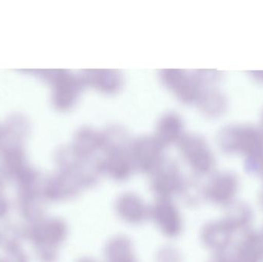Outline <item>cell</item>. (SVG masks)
I'll return each instance as SVG.
<instances>
[{"instance_id": "5b68a950", "label": "cell", "mask_w": 263, "mask_h": 262, "mask_svg": "<svg viewBox=\"0 0 263 262\" xmlns=\"http://www.w3.org/2000/svg\"><path fill=\"white\" fill-rule=\"evenodd\" d=\"M163 149L154 135L138 137L132 143L133 163L143 169H153L160 164Z\"/></svg>"}, {"instance_id": "277c9868", "label": "cell", "mask_w": 263, "mask_h": 262, "mask_svg": "<svg viewBox=\"0 0 263 262\" xmlns=\"http://www.w3.org/2000/svg\"><path fill=\"white\" fill-rule=\"evenodd\" d=\"M80 75L84 86L106 95L118 93L123 88L124 82L123 74L117 69H84Z\"/></svg>"}, {"instance_id": "8fae6325", "label": "cell", "mask_w": 263, "mask_h": 262, "mask_svg": "<svg viewBox=\"0 0 263 262\" xmlns=\"http://www.w3.org/2000/svg\"><path fill=\"white\" fill-rule=\"evenodd\" d=\"M2 129L3 149L7 146H23V141L29 135L30 124L27 118L22 114H12L2 125Z\"/></svg>"}, {"instance_id": "30bf717a", "label": "cell", "mask_w": 263, "mask_h": 262, "mask_svg": "<svg viewBox=\"0 0 263 262\" xmlns=\"http://www.w3.org/2000/svg\"><path fill=\"white\" fill-rule=\"evenodd\" d=\"M70 146L79 155L85 158H91L96 152L103 149L101 131L89 126H83L76 131Z\"/></svg>"}, {"instance_id": "7c38bea8", "label": "cell", "mask_w": 263, "mask_h": 262, "mask_svg": "<svg viewBox=\"0 0 263 262\" xmlns=\"http://www.w3.org/2000/svg\"><path fill=\"white\" fill-rule=\"evenodd\" d=\"M223 219L235 233H244L251 229L254 221V211L247 203L236 201L227 207Z\"/></svg>"}, {"instance_id": "9c48e42d", "label": "cell", "mask_w": 263, "mask_h": 262, "mask_svg": "<svg viewBox=\"0 0 263 262\" xmlns=\"http://www.w3.org/2000/svg\"><path fill=\"white\" fill-rule=\"evenodd\" d=\"M184 122L176 112L164 114L156 124L154 136L164 148L170 145L178 144L184 136Z\"/></svg>"}, {"instance_id": "8992f818", "label": "cell", "mask_w": 263, "mask_h": 262, "mask_svg": "<svg viewBox=\"0 0 263 262\" xmlns=\"http://www.w3.org/2000/svg\"><path fill=\"white\" fill-rule=\"evenodd\" d=\"M239 190V182L231 173L216 175L207 186V198L212 203L222 207H228L236 201Z\"/></svg>"}, {"instance_id": "52a82bcc", "label": "cell", "mask_w": 263, "mask_h": 262, "mask_svg": "<svg viewBox=\"0 0 263 262\" xmlns=\"http://www.w3.org/2000/svg\"><path fill=\"white\" fill-rule=\"evenodd\" d=\"M231 255L235 262H263V243L260 232L250 229L242 233Z\"/></svg>"}, {"instance_id": "6da1fadb", "label": "cell", "mask_w": 263, "mask_h": 262, "mask_svg": "<svg viewBox=\"0 0 263 262\" xmlns=\"http://www.w3.org/2000/svg\"><path fill=\"white\" fill-rule=\"evenodd\" d=\"M43 79L52 85V102L60 112L70 110L80 98L84 85L80 75L66 69L39 71Z\"/></svg>"}, {"instance_id": "ac0fdd59", "label": "cell", "mask_w": 263, "mask_h": 262, "mask_svg": "<svg viewBox=\"0 0 263 262\" xmlns=\"http://www.w3.org/2000/svg\"><path fill=\"white\" fill-rule=\"evenodd\" d=\"M261 237H262V243H263V229L262 232H260Z\"/></svg>"}, {"instance_id": "ba28073f", "label": "cell", "mask_w": 263, "mask_h": 262, "mask_svg": "<svg viewBox=\"0 0 263 262\" xmlns=\"http://www.w3.org/2000/svg\"><path fill=\"white\" fill-rule=\"evenodd\" d=\"M235 234L225 220L222 219L207 225L202 232V238L209 249L216 253H222L231 247Z\"/></svg>"}, {"instance_id": "3957f363", "label": "cell", "mask_w": 263, "mask_h": 262, "mask_svg": "<svg viewBox=\"0 0 263 262\" xmlns=\"http://www.w3.org/2000/svg\"><path fill=\"white\" fill-rule=\"evenodd\" d=\"M181 153L201 173H206L213 166V156L205 142L195 135H184L178 143Z\"/></svg>"}, {"instance_id": "7a4b0ae2", "label": "cell", "mask_w": 263, "mask_h": 262, "mask_svg": "<svg viewBox=\"0 0 263 262\" xmlns=\"http://www.w3.org/2000/svg\"><path fill=\"white\" fill-rule=\"evenodd\" d=\"M159 77L179 101L190 103L197 100L199 85L194 75H190L184 69H165L160 71Z\"/></svg>"}, {"instance_id": "9a60e30c", "label": "cell", "mask_w": 263, "mask_h": 262, "mask_svg": "<svg viewBox=\"0 0 263 262\" xmlns=\"http://www.w3.org/2000/svg\"><path fill=\"white\" fill-rule=\"evenodd\" d=\"M256 163V164L255 165V166H252V170L257 172L263 179V161Z\"/></svg>"}, {"instance_id": "2e32d148", "label": "cell", "mask_w": 263, "mask_h": 262, "mask_svg": "<svg viewBox=\"0 0 263 262\" xmlns=\"http://www.w3.org/2000/svg\"><path fill=\"white\" fill-rule=\"evenodd\" d=\"M3 146V129H2V125H0V150Z\"/></svg>"}, {"instance_id": "5bb4252c", "label": "cell", "mask_w": 263, "mask_h": 262, "mask_svg": "<svg viewBox=\"0 0 263 262\" xmlns=\"http://www.w3.org/2000/svg\"><path fill=\"white\" fill-rule=\"evenodd\" d=\"M210 262H235L232 257L231 254L229 255L227 252L222 253H216L215 256L212 258Z\"/></svg>"}, {"instance_id": "e0dca14e", "label": "cell", "mask_w": 263, "mask_h": 262, "mask_svg": "<svg viewBox=\"0 0 263 262\" xmlns=\"http://www.w3.org/2000/svg\"><path fill=\"white\" fill-rule=\"evenodd\" d=\"M259 203H260L261 206L263 209V189L261 191L260 195H259Z\"/></svg>"}, {"instance_id": "4fadbf2b", "label": "cell", "mask_w": 263, "mask_h": 262, "mask_svg": "<svg viewBox=\"0 0 263 262\" xmlns=\"http://www.w3.org/2000/svg\"><path fill=\"white\" fill-rule=\"evenodd\" d=\"M2 153V168L6 176L15 178L29 166L26 164V154L23 146H7Z\"/></svg>"}]
</instances>
